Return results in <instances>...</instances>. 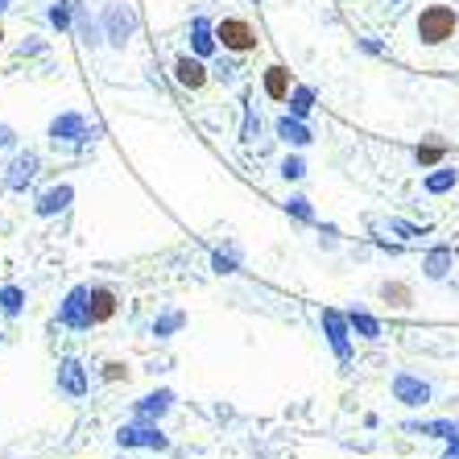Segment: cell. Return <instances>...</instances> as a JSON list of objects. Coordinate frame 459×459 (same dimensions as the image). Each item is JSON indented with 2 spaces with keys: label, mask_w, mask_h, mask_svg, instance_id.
Masks as SVG:
<instances>
[{
  "label": "cell",
  "mask_w": 459,
  "mask_h": 459,
  "mask_svg": "<svg viewBox=\"0 0 459 459\" xmlns=\"http://www.w3.org/2000/svg\"><path fill=\"white\" fill-rule=\"evenodd\" d=\"M455 25H459V17L451 4H430V9L418 13L414 30H418V42L422 46H443L447 38H455Z\"/></svg>",
  "instance_id": "obj_1"
},
{
  "label": "cell",
  "mask_w": 459,
  "mask_h": 459,
  "mask_svg": "<svg viewBox=\"0 0 459 459\" xmlns=\"http://www.w3.org/2000/svg\"><path fill=\"white\" fill-rule=\"evenodd\" d=\"M100 22H104V38H108V46H117V50H125V46L133 42V33H137V13L128 9V4H120V0L104 4Z\"/></svg>",
  "instance_id": "obj_2"
},
{
  "label": "cell",
  "mask_w": 459,
  "mask_h": 459,
  "mask_svg": "<svg viewBox=\"0 0 459 459\" xmlns=\"http://www.w3.org/2000/svg\"><path fill=\"white\" fill-rule=\"evenodd\" d=\"M100 128L87 125L83 112H58L50 120V141L54 145H83V141H96Z\"/></svg>",
  "instance_id": "obj_3"
},
{
  "label": "cell",
  "mask_w": 459,
  "mask_h": 459,
  "mask_svg": "<svg viewBox=\"0 0 459 459\" xmlns=\"http://www.w3.org/2000/svg\"><path fill=\"white\" fill-rule=\"evenodd\" d=\"M58 323L71 327V332H91V286H71V294L58 307Z\"/></svg>",
  "instance_id": "obj_4"
},
{
  "label": "cell",
  "mask_w": 459,
  "mask_h": 459,
  "mask_svg": "<svg viewBox=\"0 0 459 459\" xmlns=\"http://www.w3.org/2000/svg\"><path fill=\"white\" fill-rule=\"evenodd\" d=\"M215 38H220V46L232 54H253L256 46H261L253 22H245V17H224V22H215Z\"/></svg>",
  "instance_id": "obj_5"
},
{
  "label": "cell",
  "mask_w": 459,
  "mask_h": 459,
  "mask_svg": "<svg viewBox=\"0 0 459 459\" xmlns=\"http://www.w3.org/2000/svg\"><path fill=\"white\" fill-rule=\"evenodd\" d=\"M117 447H150V451H166L170 447V438L161 435L158 422H141V418H133V422H125V427L117 430Z\"/></svg>",
  "instance_id": "obj_6"
},
{
  "label": "cell",
  "mask_w": 459,
  "mask_h": 459,
  "mask_svg": "<svg viewBox=\"0 0 459 459\" xmlns=\"http://www.w3.org/2000/svg\"><path fill=\"white\" fill-rule=\"evenodd\" d=\"M71 30H75V38L87 46V50H100V46L108 42V38H104V22L91 13V4H87V0H71Z\"/></svg>",
  "instance_id": "obj_7"
},
{
  "label": "cell",
  "mask_w": 459,
  "mask_h": 459,
  "mask_svg": "<svg viewBox=\"0 0 459 459\" xmlns=\"http://www.w3.org/2000/svg\"><path fill=\"white\" fill-rule=\"evenodd\" d=\"M389 394H394V402H402V406H410V410L430 406V385L422 381L418 373H406V368H397V373H394Z\"/></svg>",
  "instance_id": "obj_8"
},
{
  "label": "cell",
  "mask_w": 459,
  "mask_h": 459,
  "mask_svg": "<svg viewBox=\"0 0 459 459\" xmlns=\"http://www.w3.org/2000/svg\"><path fill=\"white\" fill-rule=\"evenodd\" d=\"M323 335H327V343H332L335 360H352V323H348V315H340V310H323Z\"/></svg>",
  "instance_id": "obj_9"
},
{
  "label": "cell",
  "mask_w": 459,
  "mask_h": 459,
  "mask_svg": "<svg viewBox=\"0 0 459 459\" xmlns=\"http://www.w3.org/2000/svg\"><path fill=\"white\" fill-rule=\"evenodd\" d=\"M87 389H91L87 368L75 360V356H66V360L58 364V394L71 397V402H79V397H87Z\"/></svg>",
  "instance_id": "obj_10"
},
{
  "label": "cell",
  "mask_w": 459,
  "mask_h": 459,
  "mask_svg": "<svg viewBox=\"0 0 459 459\" xmlns=\"http://www.w3.org/2000/svg\"><path fill=\"white\" fill-rule=\"evenodd\" d=\"M170 406H174L170 389H153V394H145L137 406H133V418H141V422H161V418L170 414Z\"/></svg>",
  "instance_id": "obj_11"
},
{
  "label": "cell",
  "mask_w": 459,
  "mask_h": 459,
  "mask_svg": "<svg viewBox=\"0 0 459 459\" xmlns=\"http://www.w3.org/2000/svg\"><path fill=\"white\" fill-rule=\"evenodd\" d=\"M273 133H278V141H286L290 150H307L310 141H315V133H310V125L307 120H299V117H278V125H273Z\"/></svg>",
  "instance_id": "obj_12"
},
{
  "label": "cell",
  "mask_w": 459,
  "mask_h": 459,
  "mask_svg": "<svg viewBox=\"0 0 459 459\" xmlns=\"http://www.w3.org/2000/svg\"><path fill=\"white\" fill-rule=\"evenodd\" d=\"M215 50H220V38H215V22L199 13V17L191 22V54H199V58H212Z\"/></svg>",
  "instance_id": "obj_13"
},
{
  "label": "cell",
  "mask_w": 459,
  "mask_h": 459,
  "mask_svg": "<svg viewBox=\"0 0 459 459\" xmlns=\"http://www.w3.org/2000/svg\"><path fill=\"white\" fill-rule=\"evenodd\" d=\"M174 79H178V87H186V91H199V87L207 83V66L199 54H182L178 63H174Z\"/></svg>",
  "instance_id": "obj_14"
},
{
  "label": "cell",
  "mask_w": 459,
  "mask_h": 459,
  "mask_svg": "<svg viewBox=\"0 0 459 459\" xmlns=\"http://www.w3.org/2000/svg\"><path fill=\"white\" fill-rule=\"evenodd\" d=\"M71 199H75V186H71V182H63V186H50V191L38 195V204H33V212L42 215V220H50V215L66 212V207H71Z\"/></svg>",
  "instance_id": "obj_15"
},
{
  "label": "cell",
  "mask_w": 459,
  "mask_h": 459,
  "mask_svg": "<svg viewBox=\"0 0 459 459\" xmlns=\"http://www.w3.org/2000/svg\"><path fill=\"white\" fill-rule=\"evenodd\" d=\"M455 269V248L451 245H435L427 256H422V273L430 281H447V273Z\"/></svg>",
  "instance_id": "obj_16"
},
{
  "label": "cell",
  "mask_w": 459,
  "mask_h": 459,
  "mask_svg": "<svg viewBox=\"0 0 459 459\" xmlns=\"http://www.w3.org/2000/svg\"><path fill=\"white\" fill-rule=\"evenodd\" d=\"M33 174H38V153H17V158H13V166H9V174H4V186H9V191H25V186H30L33 182Z\"/></svg>",
  "instance_id": "obj_17"
},
{
  "label": "cell",
  "mask_w": 459,
  "mask_h": 459,
  "mask_svg": "<svg viewBox=\"0 0 459 459\" xmlns=\"http://www.w3.org/2000/svg\"><path fill=\"white\" fill-rule=\"evenodd\" d=\"M261 87H265V96L273 100V104H286V100H290V87H294V83H290V66L273 63L265 71V79H261Z\"/></svg>",
  "instance_id": "obj_18"
},
{
  "label": "cell",
  "mask_w": 459,
  "mask_h": 459,
  "mask_svg": "<svg viewBox=\"0 0 459 459\" xmlns=\"http://www.w3.org/2000/svg\"><path fill=\"white\" fill-rule=\"evenodd\" d=\"M117 315V290L112 286H91V323H108Z\"/></svg>",
  "instance_id": "obj_19"
},
{
  "label": "cell",
  "mask_w": 459,
  "mask_h": 459,
  "mask_svg": "<svg viewBox=\"0 0 459 459\" xmlns=\"http://www.w3.org/2000/svg\"><path fill=\"white\" fill-rule=\"evenodd\" d=\"M348 323H352V335H360V340H381V319L377 315H368V310H360V307H352L348 310Z\"/></svg>",
  "instance_id": "obj_20"
},
{
  "label": "cell",
  "mask_w": 459,
  "mask_h": 459,
  "mask_svg": "<svg viewBox=\"0 0 459 459\" xmlns=\"http://www.w3.org/2000/svg\"><path fill=\"white\" fill-rule=\"evenodd\" d=\"M422 186H427V195H447V191H455L459 186V170L455 166H435Z\"/></svg>",
  "instance_id": "obj_21"
},
{
  "label": "cell",
  "mask_w": 459,
  "mask_h": 459,
  "mask_svg": "<svg viewBox=\"0 0 459 459\" xmlns=\"http://www.w3.org/2000/svg\"><path fill=\"white\" fill-rule=\"evenodd\" d=\"M290 117H299V120H307L310 112H315V87H307V83H294L290 87Z\"/></svg>",
  "instance_id": "obj_22"
},
{
  "label": "cell",
  "mask_w": 459,
  "mask_h": 459,
  "mask_svg": "<svg viewBox=\"0 0 459 459\" xmlns=\"http://www.w3.org/2000/svg\"><path fill=\"white\" fill-rule=\"evenodd\" d=\"M182 327H186V310H178V307L161 310L158 319H153V335H158V340H170V335H178Z\"/></svg>",
  "instance_id": "obj_23"
},
{
  "label": "cell",
  "mask_w": 459,
  "mask_h": 459,
  "mask_svg": "<svg viewBox=\"0 0 459 459\" xmlns=\"http://www.w3.org/2000/svg\"><path fill=\"white\" fill-rule=\"evenodd\" d=\"M381 302L394 310H406V307H414V290L406 281H381Z\"/></svg>",
  "instance_id": "obj_24"
},
{
  "label": "cell",
  "mask_w": 459,
  "mask_h": 459,
  "mask_svg": "<svg viewBox=\"0 0 459 459\" xmlns=\"http://www.w3.org/2000/svg\"><path fill=\"white\" fill-rule=\"evenodd\" d=\"M443 158H447V141H422L414 150V161L422 166V170H435V166H443Z\"/></svg>",
  "instance_id": "obj_25"
},
{
  "label": "cell",
  "mask_w": 459,
  "mask_h": 459,
  "mask_svg": "<svg viewBox=\"0 0 459 459\" xmlns=\"http://www.w3.org/2000/svg\"><path fill=\"white\" fill-rule=\"evenodd\" d=\"M451 418H430V422H406L410 435H430V438H447L451 435Z\"/></svg>",
  "instance_id": "obj_26"
},
{
  "label": "cell",
  "mask_w": 459,
  "mask_h": 459,
  "mask_svg": "<svg viewBox=\"0 0 459 459\" xmlns=\"http://www.w3.org/2000/svg\"><path fill=\"white\" fill-rule=\"evenodd\" d=\"M212 269H215V273H236V269H240V248H236V245L215 248V253H212Z\"/></svg>",
  "instance_id": "obj_27"
},
{
  "label": "cell",
  "mask_w": 459,
  "mask_h": 459,
  "mask_svg": "<svg viewBox=\"0 0 459 459\" xmlns=\"http://www.w3.org/2000/svg\"><path fill=\"white\" fill-rule=\"evenodd\" d=\"M22 307H25V290L22 286H4V290H0V310H4L9 319H17V315H22Z\"/></svg>",
  "instance_id": "obj_28"
},
{
  "label": "cell",
  "mask_w": 459,
  "mask_h": 459,
  "mask_svg": "<svg viewBox=\"0 0 459 459\" xmlns=\"http://www.w3.org/2000/svg\"><path fill=\"white\" fill-rule=\"evenodd\" d=\"M286 215H294L299 224H315V207H310L307 195H290V199H286Z\"/></svg>",
  "instance_id": "obj_29"
},
{
  "label": "cell",
  "mask_w": 459,
  "mask_h": 459,
  "mask_svg": "<svg viewBox=\"0 0 459 459\" xmlns=\"http://www.w3.org/2000/svg\"><path fill=\"white\" fill-rule=\"evenodd\" d=\"M278 170H281V178H286V182H302V178H307V161H302L299 153H290Z\"/></svg>",
  "instance_id": "obj_30"
},
{
  "label": "cell",
  "mask_w": 459,
  "mask_h": 459,
  "mask_svg": "<svg viewBox=\"0 0 459 459\" xmlns=\"http://www.w3.org/2000/svg\"><path fill=\"white\" fill-rule=\"evenodd\" d=\"M50 25L54 30H71V0H58L50 9Z\"/></svg>",
  "instance_id": "obj_31"
},
{
  "label": "cell",
  "mask_w": 459,
  "mask_h": 459,
  "mask_svg": "<svg viewBox=\"0 0 459 459\" xmlns=\"http://www.w3.org/2000/svg\"><path fill=\"white\" fill-rule=\"evenodd\" d=\"M245 141H256L261 137V117L253 112V104H245V133H240Z\"/></svg>",
  "instance_id": "obj_32"
},
{
  "label": "cell",
  "mask_w": 459,
  "mask_h": 459,
  "mask_svg": "<svg viewBox=\"0 0 459 459\" xmlns=\"http://www.w3.org/2000/svg\"><path fill=\"white\" fill-rule=\"evenodd\" d=\"M389 232H397V236H427V228H418V224H406V220H389Z\"/></svg>",
  "instance_id": "obj_33"
},
{
  "label": "cell",
  "mask_w": 459,
  "mask_h": 459,
  "mask_svg": "<svg viewBox=\"0 0 459 459\" xmlns=\"http://www.w3.org/2000/svg\"><path fill=\"white\" fill-rule=\"evenodd\" d=\"M125 377H128V364H120V360L104 364V381H125Z\"/></svg>",
  "instance_id": "obj_34"
},
{
  "label": "cell",
  "mask_w": 459,
  "mask_h": 459,
  "mask_svg": "<svg viewBox=\"0 0 459 459\" xmlns=\"http://www.w3.org/2000/svg\"><path fill=\"white\" fill-rule=\"evenodd\" d=\"M443 459H459V418H455V427H451V435H447V451H443Z\"/></svg>",
  "instance_id": "obj_35"
},
{
  "label": "cell",
  "mask_w": 459,
  "mask_h": 459,
  "mask_svg": "<svg viewBox=\"0 0 459 459\" xmlns=\"http://www.w3.org/2000/svg\"><path fill=\"white\" fill-rule=\"evenodd\" d=\"M17 145V133H13V125H0V150H13Z\"/></svg>",
  "instance_id": "obj_36"
},
{
  "label": "cell",
  "mask_w": 459,
  "mask_h": 459,
  "mask_svg": "<svg viewBox=\"0 0 459 459\" xmlns=\"http://www.w3.org/2000/svg\"><path fill=\"white\" fill-rule=\"evenodd\" d=\"M215 75L224 79V83H232V79H236V63H220V71H215Z\"/></svg>",
  "instance_id": "obj_37"
},
{
  "label": "cell",
  "mask_w": 459,
  "mask_h": 459,
  "mask_svg": "<svg viewBox=\"0 0 459 459\" xmlns=\"http://www.w3.org/2000/svg\"><path fill=\"white\" fill-rule=\"evenodd\" d=\"M360 50H368V54H381V46H377L373 38H360Z\"/></svg>",
  "instance_id": "obj_38"
},
{
  "label": "cell",
  "mask_w": 459,
  "mask_h": 459,
  "mask_svg": "<svg viewBox=\"0 0 459 459\" xmlns=\"http://www.w3.org/2000/svg\"><path fill=\"white\" fill-rule=\"evenodd\" d=\"M9 4H13V0H0V13H4V9H9Z\"/></svg>",
  "instance_id": "obj_39"
},
{
  "label": "cell",
  "mask_w": 459,
  "mask_h": 459,
  "mask_svg": "<svg viewBox=\"0 0 459 459\" xmlns=\"http://www.w3.org/2000/svg\"><path fill=\"white\" fill-rule=\"evenodd\" d=\"M455 261H459V245H455Z\"/></svg>",
  "instance_id": "obj_40"
},
{
  "label": "cell",
  "mask_w": 459,
  "mask_h": 459,
  "mask_svg": "<svg viewBox=\"0 0 459 459\" xmlns=\"http://www.w3.org/2000/svg\"><path fill=\"white\" fill-rule=\"evenodd\" d=\"M389 4H402V0H389Z\"/></svg>",
  "instance_id": "obj_41"
},
{
  "label": "cell",
  "mask_w": 459,
  "mask_h": 459,
  "mask_svg": "<svg viewBox=\"0 0 459 459\" xmlns=\"http://www.w3.org/2000/svg\"><path fill=\"white\" fill-rule=\"evenodd\" d=\"M0 42H4V30H0Z\"/></svg>",
  "instance_id": "obj_42"
},
{
  "label": "cell",
  "mask_w": 459,
  "mask_h": 459,
  "mask_svg": "<svg viewBox=\"0 0 459 459\" xmlns=\"http://www.w3.org/2000/svg\"><path fill=\"white\" fill-rule=\"evenodd\" d=\"M0 343H4V332H0Z\"/></svg>",
  "instance_id": "obj_43"
},
{
  "label": "cell",
  "mask_w": 459,
  "mask_h": 459,
  "mask_svg": "<svg viewBox=\"0 0 459 459\" xmlns=\"http://www.w3.org/2000/svg\"><path fill=\"white\" fill-rule=\"evenodd\" d=\"M253 4H261V0H253Z\"/></svg>",
  "instance_id": "obj_44"
},
{
  "label": "cell",
  "mask_w": 459,
  "mask_h": 459,
  "mask_svg": "<svg viewBox=\"0 0 459 459\" xmlns=\"http://www.w3.org/2000/svg\"><path fill=\"white\" fill-rule=\"evenodd\" d=\"M125 459H128V455H125Z\"/></svg>",
  "instance_id": "obj_45"
}]
</instances>
